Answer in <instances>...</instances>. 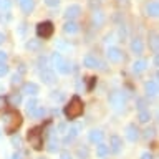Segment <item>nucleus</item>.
Wrapping results in <instances>:
<instances>
[{
  "mask_svg": "<svg viewBox=\"0 0 159 159\" xmlns=\"http://www.w3.org/2000/svg\"><path fill=\"white\" fill-rule=\"evenodd\" d=\"M23 119H22V114L18 111H8L3 114V129L5 133L8 134H13L17 129L22 126Z\"/></svg>",
  "mask_w": 159,
  "mask_h": 159,
  "instance_id": "1",
  "label": "nucleus"
},
{
  "mask_svg": "<svg viewBox=\"0 0 159 159\" xmlns=\"http://www.w3.org/2000/svg\"><path fill=\"white\" fill-rule=\"evenodd\" d=\"M83 114V103L78 96H73L66 106H65V116L68 119H76L78 116Z\"/></svg>",
  "mask_w": 159,
  "mask_h": 159,
  "instance_id": "2",
  "label": "nucleus"
},
{
  "mask_svg": "<svg viewBox=\"0 0 159 159\" xmlns=\"http://www.w3.org/2000/svg\"><path fill=\"white\" fill-rule=\"evenodd\" d=\"M52 63H53V66H57V70L63 75H68L70 71H71V65H70L68 61H65L61 53H58V52H55L52 55Z\"/></svg>",
  "mask_w": 159,
  "mask_h": 159,
  "instance_id": "3",
  "label": "nucleus"
},
{
  "mask_svg": "<svg viewBox=\"0 0 159 159\" xmlns=\"http://www.w3.org/2000/svg\"><path fill=\"white\" fill-rule=\"evenodd\" d=\"M28 141H30V146H33V149H40L43 148V136H42V129L40 128H33L28 131Z\"/></svg>",
  "mask_w": 159,
  "mask_h": 159,
  "instance_id": "4",
  "label": "nucleus"
},
{
  "mask_svg": "<svg viewBox=\"0 0 159 159\" xmlns=\"http://www.w3.org/2000/svg\"><path fill=\"white\" fill-rule=\"evenodd\" d=\"M109 104L114 108V109H123L124 104H126V98L121 91H113L109 94Z\"/></svg>",
  "mask_w": 159,
  "mask_h": 159,
  "instance_id": "5",
  "label": "nucleus"
},
{
  "mask_svg": "<svg viewBox=\"0 0 159 159\" xmlns=\"http://www.w3.org/2000/svg\"><path fill=\"white\" fill-rule=\"evenodd\" d=\"M37 35L40 38H50L53 35V23L52 22H42L37 25Z\"/></svg>",
  "mask_w": 159,
  "mask_h": 159,
  "instance_id": "6",
  "label": "nucleus"
},
{
  "mask_svg": "<svg viewBox=\"0 0 159 159\" xmlns=\"http://www.w3.org/2000/svg\"><path fill=\"white\" fill-rule=\"evenodd\" d=\"M106 57H108V60L111 63H119L121 58H123V52L119 48H116V47H109L108 52H106Z\"/></svg>",
  "mask_w": 159,
  "mask_h": 159,
  "instance_id": "7",
  "label": "nucleus"
},
{
  "mask_svg": "<svg viewBox=\"0 0 159 159\" xmlns=\"http://www.w3.org/2000/svg\"><path fill=\"white\" fill-rule=\"evenodd\" d=\"M80 13H81V7H80V5H70V7L65 10V18L75 20L76 17H80Z\"/></svg>",
  "mask_w": 159,
  "mask_h": 159,
  "instance_id": "8",
  "label": "nucleus"
},
{
  "mask_svg": "<svg viewBox=\"0 0 159 159\" xmlns=\"http://www.w3.org/2000/svg\"><path fill=\"white\" fill-rule=\"evenodd\" d=\"M126 138L131 143H136L139 139V129L136 128V124H128L126 126Z\"/></svg>",
  "mask_w": 159,
  "mask_h": 159,
  "instance_id": "9",
  "label": "nucleus"
},
{
  "mask_svg": "<svg viewBox=\"0 0 159 159\" xmlns=\"http://www.w3.org/2000/svg\"><path fill=\"white\" fill-rule=\"evenodd\" d=\"M63 32L66 35H75V33L80 32V25L75 22V20H68V22L63 25Z\"/></svg>",
  "mask_w": 159,
  "mask_h": 159,
  "instance_id": "10",
  "label": "nucleus"
},
{
  "mask_svg": "<svg viewBox=\"0 0 159 159\" xmlns=\"http://www.w3.org/2000/svg\"><path fill=\"white\" fill-rule=\"evenodd\" d=\"M144 91H146L148 96H156L157 91H159V88H157V81H154V80H149V81L144 84Z\"/></svg>",
  "mask_w": 159,
  "mask_h": 159,
  "instance_id": "11",
  "label": "nucleus"
},
{
  "mask_svg": "<svg viewBox=\"0 0 159 159\" xmlns=\"http://www.w3.org/2000/svg\"><path fill=\"white\" fill-rule=\"evenodd\" d=\"M104 20H106V17H104V13L101 10H94L93 15H91V22H93L94 27H101L104 23Z\"/></svg>",
  "mask_w": 159,
  "mask_h": 159,
  "instance_id": "12",
  "label": "nucleus"
},
{
  "mask_svg": "<svg viewBox=\"0 0 159 159\" xmlns=\"http://www.w3.org/2000/svg\"><path fill=\"white\" fill-rule=\"evenodd\" d=\"M80 129H81V126H80V124H75V126H71V128L68 129V134H66V138H65V141H63V143H65V144L71 143L73 139L80 134Z\"/></svg>",
  "mask_w": 159,
  "mask_h": 159,
  "instance_id": "13",
  "label": "nucleus"
},
{
  "mask_svg": "<svg viewBox=\"0 0 159 159\" xmlns=\"http://www.w3.org/2000/svg\"><path fill=\"white\" fill-rule=\"evenodd\" d=\"M149 47H151L152 53L157 55V52H159V37H157V32H151V33H149Z\"/></svg>",
  "mask_w": 159,
  "mask_h": 159,
  "instance_id": "14",
  "label": "nucleus"
},
{
  "mask_svg": "<svg viewBox=\"0 0 159 159\" xmlns=\"http://www.w3.org/2000/svg\"><path fill=\"white\" fill-rule=\"evenodd\" d=\"M121 146H123L121 138H118V136H111V139H109V146H108V148H111V151H113L114 154H118L119 151H121Z\"/></svg>",
  "mask_w": 159,
  "mask_h": 159,
  "instance_id": "15",
  "label": "nucleus"
},
{
  "mask_svg": "<svg viewBox=\"0 0 159 159\" xmlns=\"http://www.w3.org/2000/svg\"><path fill=\"white\" fill-rule=\"evenodd\" d=\"M146 15H149V17H157L159 15V3L157 2H148L146 3Z\"/></svg>",
  "mask_w": 159,
  "mask_h": 159,
  "instance_id": "16",
  "label": "nucleus"
},
{
  "mask_svg": "<svg viewBox=\"0 0 159 159\" xmlns=\"http://www.w3.org/2000/svg\"><path fill=\"white\" fill-rule=\"evenodd\" d=\"M143 50H144V45L141 42V38H133L131 40V52L136 55H141Z\"/></svg>",
  "mask_w": 159,
  "mask_h": 159,
  "instance_id": "17",
  "label": "nucleus"
},
{
  "mask_svg": "<svg viewBox=\"0 0 159 159\" xmlns=\"http://www.w3.org/2000/svg\"><path fill=\"white\" fill-rule=\"evenodd\" d=\"M55 80H57V76H55V73L52 71V70H43L42 71V81L43 83H47V84H52L55 83Z\"/></svg>",
  "mask_w": 159,
  "mask_h": 159,
  "instance_id": "18",
  "label": "nucleus"
},
{
  "mask_svg": "<svg viewBox=\"0 0 159 159\" xmlns=\"http://www.w3.org/2000/svg\"><path fill=\"white\" fill-rule=\"evenodd\" d=\"M146 68H148V63L144 61V60H136V61L133 63V71L134 73H144L146 71Z\"/></svg>",
  "mask_w": 159,
  "mask_h": 159,
  "instance_id": "19",
  "label": "nucleus"
},
{
  "mask_svg": "<svg viewBox=\"0 0 159 159\" xmlns=\"http://www.w3.org/2000/svg\"><path fill=\"white\" fill-rule=\"evenodd\" d=\"M83 63H84V66H86V68H96L99 65L96 57H93V55H86V57L83 58Z\"/></svg>",
  "mask_w": 159,
  "mask_h": 159,
  "instance_id": "20",
  "label": "nucleus"
},
{
  "mask_svg": "<svg viewBox=\"0 0 159 159\" xmlns=\"http://www.w3.org/2000/svg\"><path fill=\"white\" fill-rule=\"evenodd\" d=\"M22 91L27 93V94H30V96H35V94L38 93V86H37L35 83H25L23 88H22Z\"/></svg>",
  "mask_w": 159,
  "mask_h": 159,
  "instance_id": "21",
  "label": "nucleus"
},
{
  "mask_svg": "<svg viewBox=\"0 0 159 159\" xmlns=\"http://www.w3.org/2000/svg\"><path fill=\"white\" fill-rule=\"evenodd\" d=\"M89 141L94 143V144L101 143L103 141V131H99V129H93V131L89 133Z\"/></svg>",
  "mask_w": 159,
  "mask_h": 159,
  "instance_id": "22",
  "label": "nucleus"
},
{
  "mask_svg": "<svg viewBox=\"0 0 159 159\" xmlns=\"http://www.w3.org/2000/svg\"><path fill=\"white\" fill-rule=\"evenodd\" d=\"M20 7H22V10L25 13H30L35 7V2L33 0H23V2H20Z\"/></svg>",
  "mask_w": 159,
  "mask_h": 159,
  "instance_id": "23",
  "label": "nucleus"
},
{
  "mask_svg": "<svg viewBox=\"0 0 159 159\" xmlns=\"http://www.w3.org/2000/svg\"><path fill=\"white\" fill-rule=\"evenodd\" d=\"M109 152V148L106 146L104 143H98V146H96V154L99 157H104L106 154Z\"/></svg>",
  "mask_w": 159,
  "mask_h": 159,
  "instance_id": "24",
  "label": "nucleus"
},
{
  "mask_svg": "<svg viewBox=\"0 0 159 159\" xmlns=\"http://www.w3.org/2000/svg\"><path fill=\"white\" fill-rule=\"evenodd\" d=\"M138 119H139V123H148L149 119H151V113H149L148 109H143V111H139Z\"/></svg>",
  "mask_w": 159,
  "mask_h": 159,
  "instance_id": "25",
  "label": "nucleus"
},
{
  "mask_svg": "<svg viewBox=\"0 0 159 159\" xmlns=\"http://www.w3.org/2000/svg\"><path fill=\"white\" fill-rule=\"evenodd\" d=\"M45 114H47V109H45L43 106H37V108L33 109L32 116H35V118H43Z\"/></svg>",
  "mask_w": 159,
  "mask_h": 159,
  "instance_id": "26",
  "label": "nucleus"
},
{
  "mask_svg": "<svg viewBox=\"0 0 159 159\" xmlns=\"http://www.w3.org/2000/svg\"><path fill=\"white\" fill-rule=\"evenodd\" d=\"M35 108H37V99H35V98L28 99V101H27V113H28V114H32Z\"/></svg>",
  "mask_w": 159,
  "mask_h": 159,
  "instance_id": "27",
  "label": "nucleus"
},
{
  "mask_svg": "<svg viewBox=\"0 0 159 159\" xmlns=\"http://www.w3.org/2000/svg\"><path fill=\"white\" fill-rule=\"evenodd\" d=\"M48 151H50V152H57V151H58V141H55V138L50 139V143H48Z\"/></svg>",
  "mask_w": 159,
  "mask_h": 159,
  "instance_id": "28",
  "label": "nucleus"
},
{
  "mask_svg": "<svg viewBox=\"0 0 159 159\" xmlns=\"http://www.w3.org/2000/svg\"><path fill=\"white\" fill-rule=\"evenodd\" d=\"M27 48L33 50V52H35V50H38L40 48V40H30V42L27 43Z\"/></svg>",
  "mask_w": 159,
  "mask_h": 159,
  "instance_id": "29",
  "label": "nucleus"
},
{
  "mask_svg": "<svg viewBox=\"0 0 159 159\" xmlns=\"http://www.w3.org/2000/svg\"><path fill=\"white\" fill-rule=\"evenodd\" d=\"M10 103H12V106H18V104L22 103V96H20V94H12V96H10Z\"/></svg>",
  "mask_w": 159,
  "mask_h": 159,
  "instance_id": "30",
  "label": "nucleus"
},
{
  "mask_svg": "<svg viewBox=\"0 0 159 159\" xmlns=\"http://www.w3.org/2000/svg\"><path fill=\"white\" fill-rule=\"evenodd\" d=\"M12 0H0V10H10Z\"/></svg>",
  "mask_w": 159,
  "mask_h": 159,
  "instance_id": "31",
  "label": "nucleus"
},
{
  "mask_svg": "<svg viewBox=\"0 0 159 159\" xmlns=\"http://www.w3.org/2000/svg\"><path fill=\"white\" fill-rule=\"evenodd\" d=\"M88 154H89V152H88L86 148H80V149H78V157H80V159H86Z\"/></svg>",
  "mask_w": 159,
  "mask_h": 159,
  "instance_id": "32",
  "label": "nucleus"
},
{
  "mask_svg": "<svg viewBox=\"0 0 159 159\" xmlns=\"http://www.w3.org/2000/svg\"><path fill=\"white\" fill-rule=\"evenodd\" d=\"M136 106H138L139 111H143V109H146V101L139 98V99H136Z\"/></svg>",
  "mask_w": 159,
  "mask_h": 159,
  "instance_id": "33",
  "label": "nucleus"
},
{
  "mask_svg": "<svg viewBox=\"0 0 159 159\" xmlns=\"http://www.w3.org/2000/svg\"><path fill=\"white\" fill-rule=\"evenodd\" d=\"M7 73H8V66L5 63H2V65H0V76H5Z\"/></svg>",
  "mask_w": 159,
  "mask_h": 159,
  "instance_id": "34",
  "label": "nucleus"
},
{
  "mask_svg": "<svg viewBox=\"0 0 159 159\" xmlns=\"http://www.w3.org/2000/svg\"><path fill=\"white\" fill-rule=\"evenodd\" d=\"M45 3H47L48 7H58V5H60V0H45Z\"/></svg>",
  "mask_w": 159,
  "mask_h": 159,
  "instance_id": "35",
  "label": "nucleus"
},
{
  "mask_svg": "<svg viewBox=\"0 0 159 159\" xmlns=\"http://www.w3.org/2000/svg\"><path fill=\"white\" fill-rule=\"evenodd\" d=\"M152 134H154V129L152 128H148L146 131H144V138L149 139V138H152Z\"/></svg>",
  "mask_w": 159,
  "mask_h": 159,
  "instance_id": "36",
  "label": "nucleus"
},
{
  "mask_svg": "<svg viewBox=\"0 0 159 159\" xmlns=\"http://www.w3.org/2000/svg\"><path fill=\"white\" fill-rule=\"evenodd\" d=\"M12 143H13L17 148H20V146H22V139H20L18 136H13V138H12Z\"/></svg>",
  "mask_w": 159,
  "mask_h": 159,
  "instance_id": "37",
  "label": "nucleus"
},
{
  "mask_svg": "<svg viewBox=\"0 0 159 159\" xmlns=\"http://www.w3.org/2000/svg\"><path fill=\"white\" fill-rule=\"evenodd\" d=\"M5 61H7V53H5V52H0V65L5 63Z\"/></svg>",
  "mask_w": 159,
  "mask_h": 159,
  "instance_id": "38",
  "label": "nucleus"
},
{
  "mask_svg": "<svg viewBox=\"0 0 159 159\" xmlns=\"http://www.w3.org/2000/svg\"><path fill=\"white\" fill-rule=\"evenodd\" d=\"M5 104H7V99H5L3 96H0V111L5 108Z\"/></svg>",
  "mask_w": 159,
  "mask_h": 159,
  "instance_id": "39",
  "label": "nucleus"
},
{
  "mask_svg": "<svg viewBox=\"0 0 159 159\" xmlns=\"http://www.w3.org/2000/svg\"><path fill=\"white\" fill-rule=\"evenodd\" d=\"M12 83H13V84L20 83V75H13V78H12Z\"/></svg>",
  "mask_w": 159,
  "mask_h": 159,
  "instance_id": "40",
  "label": "nucleus"
},
{
  "mask_svg": "<svg viewBox=\"0 0 159 159\" xmlns=\"http://www.w3.org/2000/svg\"><path fill=\"white\" fill-rule=\"evenodd\" d=\"M119 37H121V38H124V37H126V28H124V27H121V28H119Z\"/></svg>",
  "mask_w": 159,
  "mask_h": 159,
  "instance_id": "41",
  "label": "nucleus"
},
{
  "mask_svg": "<svg viewBox=\"0 0 159 159\" xmlns=\"http://www.w3.org/2000/svg\"><path fill=\"white\" fill-rule=\"evenodd\" d=\"M89 5H91L93 8H94V7H98V5H99V0H91V2H89Z\"/></svg>",
  "mask_w": 159,
  "mask_h": 159,
  "instance_id": "42",
  "label": "nucleus"
},
{
  "mask_svg": "<svg viewBox=\"0 0 159 159\" xmlns=\"http://www.w3.org/2000/svg\"><path fill=\"white\" fill-rule=\"evenodd\" d=\"M141 159H152V156H151L149 152H144L143 156H141Z\"/></svg>",
  "mask_w": 159,
  "mask_h": 159,
  "instance_id": "43",
  "label": "nucleus"
},
{
  "mask_svg": "<svg viewBox=\"0 0 159 159\" xmlns=\"http://www.w3.org/2000/svg\"><path fill=\"white\" fill-rule=\"evenodd\" d=\"M61 159H71L70 152H61Z\"/></svg>",
  "mask_w": 159,
  "mask_h": 159,
  "instance_id": "44",
  "label": "nucleus"
},
{
  "mask_svg": "<svg viewBox=\"0 0 159 159\" xmlns=\"http://www.w3.org/2000/svg\"><path fill=\"white\" fill-rule=\"evenodd\" d=\"M12 159H23V157H22V154H18V152H15V154H13V156H12Z\"/></svg>",
  "mask_w": 159,
  "mask_h": 159,
  "instance_id": "45",
  "label": "nucleus"
},
{
  "mask_svg": "<svg viewBox=\"0 0 159 159\" xmlns=\"http://www.w3.org/2000/svg\"><path fill=\"white\" fill-rule=\"evenodd\" d=\"M154 66H159V58H157V55H154Z\"/></svg>",
  "mask_w": 159,
  "mask_h": 159,
  "instance_id": "46",
  "label": "nucleus"
},
{
  "mask_svg": "<svg viewBox=\"0 0 159 159\" xmlns=\"http://www.w3.org/2000/svg\"><path fill=\"white\" fill-rule=\"evenodd\" d=\"M3 40H5V37H3V33H0V45L3 43Z\"/></svg>",
  "mask_w": 159,
  "mask_h": 159,
  "instance_id": "47",
  "label": "nucleus"
},
{
  "mask_svg": "<svg viewBox=\"0 0 159 159\" xmlns=\"http://www.w3.org/2000/svg\"><path fill=\"white\" fill-rule=\"evenodd\" d=\"M20 2H23V0H18V3H20Z\"/></svg>",
  "mask_w": 159,
  "mask_h": 159,
  "instance_id": "48",
  "label": "nucleus"
}]
</instances>
